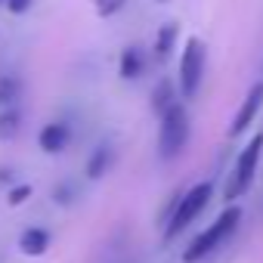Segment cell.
Here are the masks:
<instances>
[{
  "instance_id": "1",
  "label": "cell",
  "mask_w": 263,
  "mask_h": 263,
  "mask_svg": "<svg viewBox=\"0 0 263 263\" xmlns=\"http://www.w3.org/2000/svg\"><path fill=\"white\" fill-rule=\"evenodd\" d=\"M238 223H241V208H238V204H226L223 214H220L208 229H201V232L192 238V245L183 251V263H198V260L211 257L214 251H220V248L235 235Z\"/></svg>"
},
{
  "instance_id": "2",
  "label": "cell",
  "mask_w": 263,
  "mask_h": 263,
  "mask_svg": "<svg viewBox=\"0 0 263 263\" xmlns=\"http://www.w3.org/2000/svg\"><path fill=\"white\" fill-rule=\"evenodd\" d=\"M158 158L161 161H174L186 152L189 146V134H192V127H189V111L183 102L171 105L161 118H158Z\"/></svg>"
},
{
  "instance_id": "3",
  "label": "cell",
  "mask_w": 263,
  "mask_h": 263,
  "mask_svg": "<svg viewBox=\"0 0 263 263\" xmlns=\"http://www.w3.org/2000/svg\"><path fill=\"white\" fill-rule=\"evenodd\" d=\"M211 195H214V183H211V180L195 183L189 192H183L180 201H177V208H174V214H171V220L164 223V241H174L180 232H186V229L201 217V211L208 208Z\"/></svg>"
},
{
  "instance_id": "4",
  "label": "cell",
  "mask_w": 263,
  "mask_h": 263,
  "mask_svg": "<svg viewBox=\"0 0 263 263\" xmlns=\"http://www.w3.org/2000/svg\"><path fill=\"white\" fill-rule=\"evenodd\" d=\"M208 71V47L198 37H189L183 53H180V68H177V84L183 99H195Z\"/></svg>"
},
{
  "instance_id": "5",
  "label": "cell",
  "mask_w": 263,
  "mask_h": 263,
  "mask_svg": "<svg viewBox=\"0 0 263 263\" xmlns=\"http://www.w3.org/2000/svg\"><path fill=\"white\" fill-rule=\"evenodd\" d=\"M260 155H263V137L257 134V137H251V143L238 152L235 167H232V174H229V180H226V186H223V198H226L229 204H235V198H241V195L251 189L254 174H257V164H260Z\"/></svg>"
},
{
  "instance_id": "6",
  "label": "cell",
  "mask_w": 263,
  "mask_h": 263,
  "mask_svg": "<svg viewBox=\"0 0 263 263\" xmlns=\"http://www.w3.org/2000/svg\"><path fill=\"white\" fill-rule=\"evenodd\" d=\"M260 105H263V81L251 84V90H248V96H245L241 108H238V111H235V118H232L229 137H241V134H248V127L254 124V118H257Z\"/></svg>"
},
{
  "instance_id": "7",
  "label": "cell",
  "mask_w": 263,
  "mask_h": 263,
  "mask_svg": "<svg viewBox=\"0 0 263 263\" xmlns=\"http://www.w3.org/2000/svg\"><path fill=\"white\" fill-rule=\"evenodd\" d=\"M37 143H41V149H44L47 155H59V152H65L68 143H71V127H68L65 121H50L41 134H37Z\"/></svg>"
},
{
  "instance_id": "8",
  "label": "cell",
  "mask_w": 263,
  "mask_h": 263,
  "mask_svg": "<svg viewBox=\"0 0 263 263\" xmlns=\"http://www.w3.org/2000/svg\"><path fill=\"white\" fill-rule=\"evenodd\" d=\"M143 71H146V56H143V50H140L137 44L124 47L121 62H118V74H121L124 81H137Z\"/></svg>"
},
{
  "instance_id": "9",
  "label": "cell",
  "mask_w": 263,
  "mask_h": 263,
  "mask_svg": "<svg viewBox=\"0 0 263 263\" xmlns=\"http://www.w3.org/2000/svg\"><path fill=\"white\" fill-rule=\"evenodd\" d=\"M47 248H50V229H44V226H28L19 235V251L25 257H41Z\"/></svg>"
},
{
  "instance_id": "10",
  "label": "cell",
  "mask_w": 263,
  "mask_h": 263,
  "mask_svg": "<svg viewBox=\"0 0 263 263\" xmlns=\"http://www.w3.org/2000/svg\"><path fill=\"white\" fill-rule=\"evenodd\" d=\"M111 161H115V149H111L108 143H99V146L90 152V158H87V177H90V180L105 177L108 167H111Z\"/></svg>"
},
{
  "instance_id": "11",
  "label": "cell",
  "mask_w": 263,
  "mask_h": 263,
  "mask_svg": "<svg viewBox=\"0 0 263 263\" xmlns=\"http://www.w3.org/2000/svg\"><path fill=\"white\" fill-rule=\"evenodd\" d=\"M177 37H180V25H177V22L161 25L158 34H155V56H158V59H167V56L177 50Z\"/></svg>"
},
{
  "instance_id": "12",
  "label": "cell",
  "mask_w": 263,
  "mask_h": 263,
  "mask_svg": "<svg viewBox=\"0 0 263 263\" xmlns=\"http://www.w3.org/2000/svg\"><path fill=\"white\" fill-rule=\"evenodd\" d=\"M171 105H177V87L171 81H158V87L152 90V111L161 118Z\"/></svg>"
},
{
  "instance_id": "13",
  "label": "cell",
  "mask_w": 263,
  "mask_h": 263,
  "mask_svg": "<svg viewBox=\"0 0 263 263\" xmlns=\"http://www.w3.org/2000/svg\"><path fill=\"white\" fill-rule=\"evenodd\" d=\"M19 96H22V81L13 74H0V108L16 105Z\"/></svg>"
},
{
  "instance_id": "14",
  "label": "cell",
  "mask_w": 263,
  "mask_h": 263,
  "mask_svg": "<svg viewBox=\"0 0 263 263\" xmlns=\"http://www.w3.org/2000/svg\"><path fill=\"white\" fill-rule=\"evenodd\" d=\"M19 127H22V115L16 108H4L0 111V143H7L19 134Z\"/></svg>"
},
{
  "instance_id": "15",
  "label": "cell",
  "mask_w": 263,
  "mask_h": 263,
  "mask_svg": "<svg viewBox=\"0 0 263 263\" xmlns=\"http://www.w3.org/2000/svg\"><path fill=\"white\" fill-rule=\"evenodd\" d=\"M127 7V0H96V13L102 16V19H111L115 13H121Z\"/></svg>"
},
{
  "instance_id": "16",
  "label": "cell",
  "mask_w": 263,
  "mask_h": 263,
  "mask_svg": "<svg viewBox=\"0 0 263 263\" xmlns=\"http://www.w3.org/2000/svg\"><path fill=\"white\" fill-rule=\"evenodd\" d=\"M53 198H56V204H71L78 198V186L74 183H59L56 192H53Z\"/></svg>"
},
{
  "instance_id": "17",
  "label": "cell",
  "mask_w": 263,
  "mask_h": 263,
  "mask_svg": "<svg viewBox=\"0 0 263 263\" xmlns=\"http://www.w3.org/2000/svg\"><path fill=\"white\" fill-rule=\"evenodd\" d=\"M31 4H34V0H7V10L19 16V13H28V10H31Z\"/></svg>"
},
{
  "instance_id": "18",
  "label": "cell",
  "mask_w": 263,
  "mask_h": 263,
  "mask_svg": "<svg viewBox=\"0 0 263 263\" xmlns=\"http://www.w3.org/2000/svg\"><path fill=\"white\" fill-rule=\"evenodd\" d=\"M28 195H31V186H19V189H13V192H10V204H22Z\"/></svg>"
},
{
  "instance_id": "19",
  "label": "cell",
  "mask_w": 263,
  "mask_h": 263,
  "mask_svg": "<svg viewBox=\"0 0 263 263\" xmlns=\"http://www.w3.org/2000/svg\"><path fill=\"white\" fill-rule=\"evenodd\" d=\"M0 4H7V0H0Z\"/></svg>"
},
{
  "instance_id": "20",
  "label": "cell",
  "mask_w": 263,
  "mask_h": 263,
  "mask_svg": "<svg viewBox=\"0 0 263 263\" xmlns=\"http://www.w3.org/2000/svg\"><path fill=\"white\" fill-rule=\"evenodd\" d=\"M161 4H167V0H161Z\"/></svg>"
}]
</instances>
